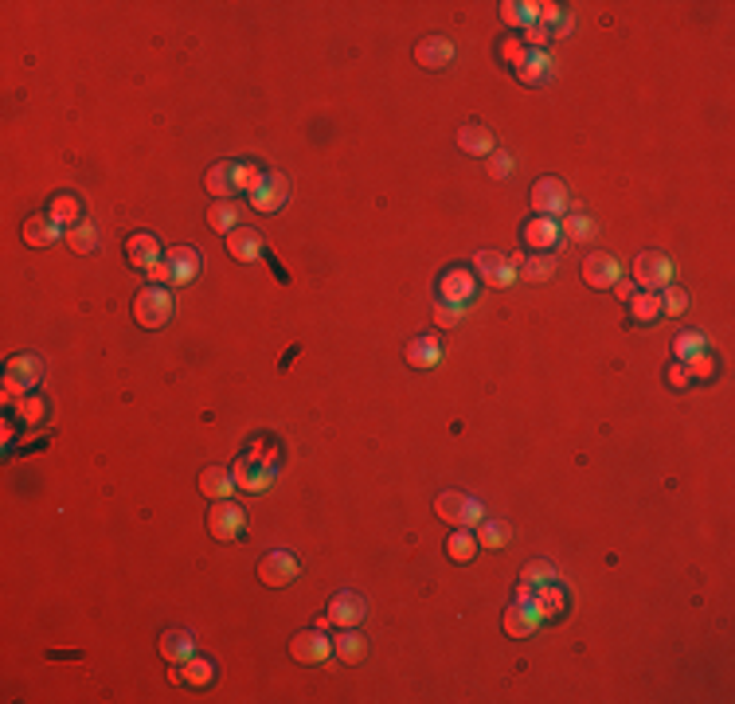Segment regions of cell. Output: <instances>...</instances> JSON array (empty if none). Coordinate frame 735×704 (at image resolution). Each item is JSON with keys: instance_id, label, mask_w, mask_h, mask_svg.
Here are the masks:
<instances>
[{"instance_id": "27", "label": "cell", "mask_w": 735, "mask_h": 704, "mask_svg": "<svg viewBox=\"0 0 735 704\" xmlns=\"http://www.w3.org/2000/svg\"><path fill=\"white\" fill-rule=\"evenodd\" d=\"M47 216L55 219V224L67 231V227H75V224H83V204H78V196L75 192H59V196H51V204H47Z\"/></svg>"}, {"instance_id": "10", "label": "cell", "mask_w": 735, "mask_h": 704, "mask_svg": "<svg viewBox=\"0 0 735 704\" xmlns=\"http://www.w3.org/2000/svg\"><path fill=\"white\" fill-rule=\"evenodd\" d=\"M200 251L196 246H173L165 258H161V267H165V286H188V282H196V274H200Z\"/></svg>"}, {"instance_id": "42", "label": "cell", "mask_w": 735, "mask_h": 704, "mask_svg": "<svg viewBox=\"0 0 735 704\" xmlns=\"http://www.w3.org/2000/svg\"><path fill=\"white\" fill-rule=\"evenodd\" d=\"M462 317H466V306L435 302V325H438V329H454V325H462Z\"/></svg>"}, {"instance_id": "47", "label": "cell", "mask_w": 735, "mask_h": 704, "mask_svg": "<svg viewBox=\"0 0 735 704\" xmlns=\"http://www.w3.org/2000/svg\"><path fill=\"white\" fill-rule=\"evenodd\" d=\"M520 55H524V39H520V35H505V39H501V59L508 63V67H513Z\"/></svg>"}, {"instance_id": "9", "label": "cell", "mask_w": 735, "mask_h": 704, "mask_svg": "<svg viewBox=\"0 0 735 704\" xmlns=\"http://www.w3.org/2000/svg\"><path fill=\"white\" fill-rule=\"evenodd\" d=\"M634 278L641 290H661V286L673 282V258L661 251H641L634 258Z\"/></svg>"}, {"instance_id": "32", "label": "cell", "mask_w": 735, "mask_h": 704, "mask_svg": "<svg viewBox=\"0 0 735 704\" xmlns=\"http://www.w3.org/2000/svg\"><path fill=\"white\" fill-rule=\"evenodd\" d=\"M556 267L559 263L551 255H532V258L517 255V278H524V282H548L556 274Z\"/></svg>"}, {"instance_id": "40", "label": "cell", "mask_w": 735, "mask_h": 704, "mask_svg": "<svg viewBox=\"0 0 735 704\" xmlns=\"http://www.w3.org/2000/svg\"><path fill=\"white\" fill-rule=\"evenodd\" d=\"M673 352L680 364H689L692 357H700V352H708V337L704 333H680L673 341Z\"/></svg>"}, {"instance_id": "36", "label": "cell", "mask_w": 735, "mask_h": 704, "mask_svg": "<svg viewBox=\"0 0 735 704\" xmlns=\"http://www.w3.org/2000/svg\"><path fill=\"white\" fill-rule=\"evenodd\" d=\"M501 20L508 24V28H532L536 24V5L532 0H505L501 5Z\"/></svg>"}, {"instance_id": "23", "label": "cell", "mask_w": 735, "mask_h": 704, "mask_svg": "<svg viewBox=\"0 0 735 704\" xmlns=\"http://www.w3.org/2000/svg\"><path fill=\"white\" fill-rule=\"evenodd\" d=\"M227 255L235 258V263H258V258H262V239H258V231L239 224V227L227 235Z\"/></svg>"}, {"instance_id": "31", "label": "cell", "mask_w": 735, "mask_h": 704, "mask_svg": "<svg viewBox=\"0 0 735 704\" xmlns=\"http://www.w3.org/2000/svg\"><path fill=\"white\" fill-rule=\"evenodd\" d=\"M235 489V478L227 474V469H219V466H207V469H200V493L204 498H212V501H227V493Z\"/></svg>"}, {"instance_id": "8", "label": "cell", "mask_w": 735, "mask_h": 704, "mask_svg": "<svg viewBox=\"0 0 735 704\" xmlns=\"http://www.w3.org/2000/svg\"><path fill=\"white\" fill-rule=\"evenodd\" d=\"M286 200H290V180H286L282 173H262V180L251 192V207H255V212L274 216V212H282V207H286Z\"/></svg>"}, {"instance_id": "45", "label": "cell", "mask_w": 735, "mask_h": 704, "mask_svg": "<svg viewBox=\"0 0 735 704\" xmlns=\"http://www.w3.org/2000/svg\"><path fill=\"white\" fill-rule=\"evenodd\" d=\"M508 173H513V156H508L505 149H493L489 153V176L493 180H505Z\"/></svg>"}, {"instance_id": "16", "label": "cell", "mask_w": 735, "mask_h": 704, "mask_svg": "<svg viewBox=\"0 0 735 704\" xmlns=\"http://www.w3.org/2000/svg\"><path fill=\"white\" fill-rule=\"evenodd\" d=\"M520 239H524V246H532V251L548 255L551 246H559V243H563L559 219H548V216H536V219H529V224L520 227Z\"/></svg>"}, {"instance_id": "25", "label": "cell", "mask_w": 735, "mask_h": 704, "mask_svg": "<svg viewBox=\"0 0 735 704\" xmlns=\"http://www.w3.org/2000/svg\"><path fill=\"white\" fill-rule=\"evenodd\" d=\"M458 146H462V153H469V156H489L493 149H497V137H493V129L489 126H462L458 129Z\"/></svg>"}, {"instance_id": "20", "label": "cell", "mask_w": 735, "mask_h": 704, "mask_svg": "<svg viewBox=\"0 0 735 704\" xmlns=\"http://www.w3.org/2000/svg\"><path fill=\"white\" fill-rule=\"evenodd\" d=\"M513 71L524 86H544V83H551V75H556L548 51H524V55L513 63Z\"/></svg>"}, {"instance_id": "41", "label": "cell", "mask_w": 735, "mask_h": 704, "mask_svg": "<svg viewBox=\"0 0 735 704\" xmlns=\"http://www.w3.org/2000/svg\"><path fill=\"white\" fill-rule=\"evenodd\" d=\"M47 415V403L39 399V396H20L16 399V419L24 423V427H35L39 419Z\"/></svg>"}, {"instance_id": "28", "label": "cell", "mask_w": 735, "mask_h": 704, "mask_svg": "<svg viewBox=\"0 0 735 704\" xmlns=\"http://www.w3.org/2000/svg\"><path fill=\"white\" fill-rule=\"evenodd\" d=\"M192 654H196V642H192L188 630H165L161 634V658L168 665H184Z\"/></svg>"}, {"instance_id": "3", "label": "cell", "mask_w": 735, "mask_h": 704, "mask_svg": "<svg viewBox=\"0 0 735 704\" xmlns=\"http://www.w3.org/2000/svg\"><path fill=\"white\" fill-rule=\"evenodd\" d=\"M231 478H235V486H243L247 493H262L274 478H278V454H274V458H258V450L251 447L231 466Z\"/></svg>"}, {"instance_id": "14", "label": "cell", "mask_w": 735, "mask_h": 704, "mask_svg": "<svg viewBox=\"0 0 735 704\" xmlns=\"http://www.w3.org/2000/svg\"><path fill=\"white\" fill-rule=\"evenodd\" d=\"M583 282L590 286V290H614V282H622V267L614 255H587L583 258Z\"/></svg>"}, {"instance_id": "13", "label": "cell", "mask_w": 735, "mask_h": 704, "mask_svg": "<svg viewBox=\"0 0 735 704\" xmlns=\"http://www.w3.org/2000/svg\"><path fill=\"white\" fill-rule=\"evenodd\" d=\"M474 267H478L481 278L493 286V290H505V286L517 282V258H505V255H497V251H478L474 255Z\"/></svg>"}, {"instance_id": "21", "label": "cell", "mask_w": 735, "mask_h": 704, "mask_svg": "<svg viewBox=\"0 0 735 704\" xmlns=\"http://www.w3.org/2000/svg\"><path fill=\"white\" fill-rule=\"evenodd\" d=\"M540 622L544 619H540V610H536L532 598H517V603L505 610V634L508 638H529V634H536Z\"/></svg>"}, {"instance_id": "33", "label": "cell", "mask_w": 735, "mask_h": 704, "mask_svg": "<svg viewBox=\"0 0 735 704\" xmlns=\"http://www.w3.org/2000/svg\"><path fill=\"white\" fill-rule=\"evenodd\" d=\"M63 239H67V246H71L75 255H95V251H98V227L90 224V219L67 227V231H63Z\"/></svg>"}, {"instance_id": "2", "label": "cell", "mask_w": 735, "mask_h": 704, "mask_svg": "<svg viewBox=\"0 0 735 704\" xmlns=\"http://www.w3.org/2000/svg\"><path fill=\"white\" fill-rule=\"evenodd\" d=\"M173 290H165V286H146V290H137L134 297V321L141 329H165L168 321H173Z\"/></svg>"}, {"instance_id": "17", "label": "cell", "mask_w": 735, "mask_h": 704, "mask_svg": "<svg viewBox=\"0 0 735 704\" xmlns=\"http://www.w3.org/2000/svg\"><path fill=\"white\" fill-rule=\"evenodd\" d=\"M450 59H454V44L446 35H427L415 44V63L423 71H442L450 67Z\"/></svg>"}, {"instance_id": "19", "label": "cell", "mask_w": 735, "mask_h": 704, "mask_svg": "<svg viewBox=\"0 0 735 704\" xmlns=\"http://www.w3.org/2000/svg\"><path fill=\"white\" fill-rule=\"evenodd\" d=\"M532 603H536V610H540V619H563L568 615V587H563L559 579H548V583H540L532 591Z\"/></svg>"}, {"instance_id": "22", "label": "cell", "mask_w": 735, "mask_h": 704, "mask_svg": "<svg viewBox=\"0 0 735 704\" xmlns=\"http://www.w3.org/2000/svg\"><path fill=\"white\" fill-rule=\"evenodd\" d=\"M364 615H368V603L357 595V591H337L333 595V603H329V619H333V626H360L364 622Z\"/></svg>"}, {"instance_id": "1", "label": "cell", "mask_w": 735, "mask_h": 704, "mask_svg": "<svg viewBox=\"0 0 735 704\" xmlns=\"http://www.w3.org/2000/svg\"><path fill=\"white\" fill-rule=\"evenodd\" d=\"M258 180H262V173H258V165H251V161H219V165L207 168L204 188H207V196L231 200V196H239V192L251 196Z\"/></svg>"}, {"instance_id": "18", "label": "cell", "mask_w": 735, "mask_h": 704, "mask_svg": "<svg viewBox=\"0 0 735 704\" xmlns=\"http://www.w3.org/2000/svg\"><path fill=\"white\" fill-rule=\"evenodd\" d=\"M126 258H129V267L134 270H149V267H156L161 263V243H156V235H149V231H134L126 239Z\"/></svg>"}, {"instance_id": "44", "label": "cell", "mask_w": 735, "mask_h": 704, "mask_svg": "<svg viewBox=\"0 0 735 704\" xmlns=\"http://www.w3.org/2000/svg\"><path fill=\"white\" fill-rule=\"evenodd\" d=\"M685 372H689V380H692V376H697V380H712V376H716L712 352H700V357H692V360L685 364Z\"/></svg>"}, {"instance_id": "46", "label": "cell", "mask_w": 735, "mask_h": 704, "mask_svg": "<svg viewBox=\"0 0 735 704\" xmlns=\"http://www.w3.org/2000/svg\"><path fill=\"white\" fill-rule=\"evenodd\" d=\"M520 39H524V44H532V51H544V44L551 39V28H544V24H532V28L520 32Z\"/></svg>"}, {"instance_id": "11", "label": "cell", "mask_w": 735, "mask_h": 704, "mask_svg": "<svg viewBox=\"0 0 735 704\" xmlns=\"http://www.w3.org/2000/svg\"><path fill=\"white\" fill-rule=\"evenodd\" d=\"M478 297V278L466 267H450L438 274V302L450 306H469Z\"/></svg>"}, {"instance_id": "38", "label": "cell", "mask_w": 735, "mask_h": 704, "mask_svg": "<svg viewBox=\"0 0 735 704\" xmlns=\"http://www.w3.org/2000/svg\"><path fill=\"white\" fill-rule=\"evenodd\" d=\"M559 231H563V239H571V243H590V239H595V231H599V227H595V219H590V216L575 212V216L563 219Z\"/></svg>"}, {"instance_id": "30", "label": "cell", "mask_w": 735, "mask_h": 704, "mask_svg": "<svg viewBox=\"0 0 735 704\" xmlns=\"http://www.w3.org/2000/svg\"><path fill=\"white\" fill-rule=\"evenodd\" d=\"M403 357H407L411 368H435V364L442 360V348H438L435 337H415V341L407 345Z\"/></svg>"}, {"instance_id": "24", "label": "cell", "mask_w": 735, "mask_h": 704, "mask_svg": "<svg viewBox=\"0 0 735 704\" xmlns=\"http://www.w3.org/2000/svg\"><path fill=\"white\" fill-rule=\"evenodd\" d=\"M20 235H24V243H28V246H51L63 235V227L44 212V216H28V219H24Z\"/></svg>"}, {"instance_id": "48", "label": "cell", "mask_w": 735, "mask_h": 704, "mask_svg": "<svg viewBox=\"0 0 735 704\" xmlns=\"http://www.w3.org/2000/svg\"><path fill=\"white\" fill-rule=\"evenodd\" d=\"M669 384H673V387H689V372L685 368H669Z\"/></svg>"}, {"instance_id": "6", "label": "cell", "mask_w": 735, "mask_h": 704, "mask_svg": "<svg viewBox=\"0 0 735 704\" xmlns=\"http://www.w3.org/2000/svg\"><path fill=\"white\" fill-rule=\"evenodd\" d=\"M435 513H438L442 520H450L454 528H469V525H481V520H485L481 501H478V498H466V493H458V489L438 493Z\"/></svg>"}, {"instance_id": "5", "label": "cell", "mask_w": 735, "mask_h": 704, "mask_svg": "<svg viewBox=\"0 0 735 704\" xmlns=\"http://www.w3.org/2000/svg\"><path fill=\"white\" fill-rule=\"evenodd\" d=\"M247 528V508L235 505V501H216L207 508V532H212V540L219 544H235L243 537Z\"/></svg>"}, {"instance_id": "12", "label": "cell", "mask_w": 735, "mask_h": 704, "mask_svg": "<svg viewBox=\"0 0 735 704\" xmlns=\"http://www.w3.org/2000/svg\"><path fill=\"white\" fill-rule=\"evenodd\" d=\"M301 576V564L290 552H267L258 559V583L262 587H286Z\"/></svg>"}, {"instance_id": "49", "label": "cell", "mask_w": 735, "mask_h": 704, "mask_svg": "<svg viewBox=\"0 0 735 704\" xmlns=\"http://www.w3.org/2000/svg\"><path fill=\"white\" fill-rule=\"evenodd\" d=\"M614 286H619V297H622V302H629V297H634V286H629V282H614Z\"/></svg>"}, {"instance_id": "15", "label": "cell", "mask_w": 735, "mask_h": 704, "mask_svg": "<svg viewBox=\"0 0 735 704\" xmlns=\"http://www.w3.org/2000/svg\"><path fill=\"white\" fill-rule=\"evenodd\" d=\"M329 654H333V642L321 630H301L290 638V658L297 665H321Z\"/></svg>"}, {"instance_id": "43", "label": "cell", "mask_w": 735, "mask_h": 704, "mask_svg": "<svg viewBox=\"0 0 735 704\" xmlns=\"http://www.w3.org/2000/svg\"><path fill=\"white\" fill-rule=\"evenodd\" d=\"M685 309H689V294L680 290V286H669L665 297H661V313H669V317H680Z\"/></svg>"}, {"instance_id": "37", "label": "cell", "mask_w": 735, "mask_h": 704, "mask_svg": "<svg viewBox=\"0 0 735 704\" xmlns=\"http://www.w3.org/2000/svg\"><path fill=\"white\" fill-rule=\"evenodd\" d=\"M513 540V528L505 525V520H481L478 528V548H493V552H501Z\"/></svg>"}, {"instance_id": "39", "label": "cell", "mask_w": 735, "mask_h": 704, "mask_svg": "<svg viewBox=\"0 0 735 704\" xmlns=\"http://www.w3.org/2000/svg\"><path fill=\"white\" fill-rule=\"evenodd\" d=\"M184 681L188 685H196V689H204V685H212L216 681V661H207V658H188L184 661Z\"/></svg>"}, {"instance_id": "4", "label": "cell", "mask_w": 735, "mask_h": 704, "mask_svg": "<svg viewBox=\"0 0 735 704\" xmlns=\"http://www.w3.org/2000/svg\"><path fill=\"white\" fill-rule=\"evenodd\" d=\"M39 380H44V364H39L32 352H24V357H12L8 368H5V399L32 396Z\"/></svg>"}, {"instance_id": "7", "label": "cell", "mask_w": 735, "mask_h": 704, "mask_svg": "<svg viewBox=\"0 0 735 704\" xmlns=\"http://www.w3.org/2000/svg\"><path fill=\"white\" fill-rule=\"evenodd\" d=\"M568 204H571V196H568V185H563L559 176H540V180L532 185V207H536V216L556 219V216L568 212Z\"/></svg>"}, {"instance_id": "29", "label": "cell", "mask_w": 735, "mask_h": 704, "mask_svg": "<svg viewBox=\"0 0 735 704\" xmlns=\"http://www.w3.org/2000/svg\"><path fill=\"white\" fill-rule=\"evenodd\" d=\"M661 317V294L658 290H641L629 297V321L634 325H653Z\"/></svg>"}, {"instance_id": "35", "label": "cell", "mask_w": 735, "mask_h": 704, "mask_svg": "<svg viewBox=\"0 0 735 704\" xmlns=\"http://www.w3.org/2000/svg\"><path fill=\"white\" fill-rule=\"evenodd\" d=\"M474 552H478V537H474V532H469V528H454L450 540H446V556H450L454 564H469Z\"/></svg>"}, {"instance_id": "34", "label": "cell", "mask_w": 735, "mask_h": 704, "mask_svg": "<svg viewBox=\"0 0 735 704\" xmlns=\"http://www.w3.org/2000/svg\"><path fill=\"white\" fill-rule=\"evenodd\" d=\"M207 227L223 231V235H231L235 227H239V207H235V200H216L212 207H207Z\"/></svg>"}, {"instance_id": "26", "label": "cell", "mask_w": 735, "mask_h": 704, "mask_svg": "<svg viewBox=\"0 0 735 704\" xmlns=\"http://www.w3.org/2000/svg\"><path fill=\"white\" fill-rule=\"evenodd\" d=\"M333 654L345 665H360L368 658V634H357V626H345V634L333 638Z\"/></svg>"}]
</instances>
